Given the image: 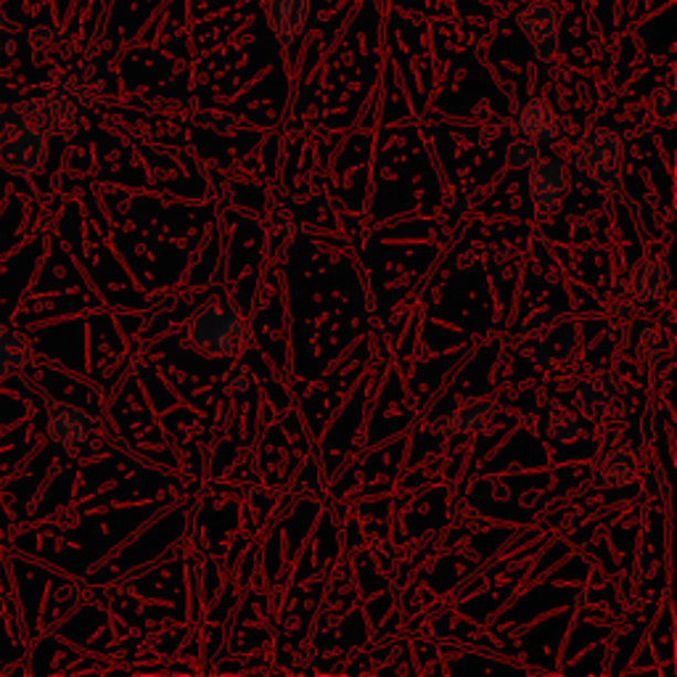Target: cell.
Here are the masks:
<instances>
[{
  "instance_id": "13",
  "label": "cell",
  "mask_w": 677,
  "mask_h": 677,
  "mask_svg": "<svg viewBox=\"0 0 677 677\" xmlns=\"http://www.w3.org/2000/svg\"><path fill=\"white\" fill-rule=\"evenodd\" d=\"M638 477V458L630 447H614L601 458L599 468H595V487L599 489H614L625 487Z\"/></svg>"
},
{
  "instance_id": "17",
  "label": "cell",
  "mask_w": 677,
  "mask_h": 677,
  "mask_svg": "<svg viewBox=\"0 0 677 677\" xmlns=\"http://www.w3.org/2000/svg\"><path fill=\"white\" fill-rule=\"evenodd\" d=\"M648 114L654 117L656 125L662 127H673L677 117V91L675 85H665L648 98Z\"/></svg>"
},
{
  "instance_id": "5",
  "label": "cell",
  "mask_w": 677,
  "mask_h": 677,
  "mask_svg": "<svg viewBox=\"0 0 677 677\" xmlns=\"http://www.w3.org/2000/svg\"><path fill=\"white\" fill-rule=\"evenodd\" d=\"M569 193V170L559 157L540 159L529 167V197H532L535 218L551 220L559 214L561 201Z\"/></svg>"
},
{
  "instance_id": "4",
  "label": "cell",
  "mask_w": 677,
  "mask_h": 677,
  "mask_svg": "<svg viewBox=\"0 0 677 677\" xmlns=\"http://www.w3.org/2000/svg\"><path fill=\"white\" fill-rule=\"evenodd\" d=\"M45 162V136L30 123L0 133V170L9 176H35Z\"/></svg>"
},
{
  "instance_id": "16",
  "label": "cell",
  "mask_w": 677,
  "mask_h": 677,
  "mask_svg": "<svg viewBox=\"0 0 677 677\" xmlns=\"http://www.w3.org/2000/svg\"><path fill=\"white\" fill-rule=\"evenodd\" d=\"M0 358L11 366L13 373H19L27 363H30V347H27V339L9 326H0Z\"/></svg>"
},
{
  "instance_id": "3",
  "label": "cell",
  "mask_w": 677,
  "mask_h": 677,
  "mask_svg": "<svg viewBox=\"0 0 677 677\" xmlns=\"http://www.w3.org/2000/svg\"><path fill=\"white\" fill-rule=\"evenodd\" d=\"M574 162L606 193L622 191V140L606 127H590L580 138Z\"/></svg>"
},
{
  "instance_id": "10",
  "label": "cell",
  "mask_w": 677,
  "mask_h": 677,
  "mask_svg": "<svg viewBox=\"0 0 677 677\" xmlns=\"http://www.w3.org/2000/svg\"><path fill=\"white\" fill-rule=\"evenodd\" d=\"M310 0H265V19L278 45H292L302 35Z\"/></svg>"
},
{
  "instance_id": "1",
  "label": "cell",
  "mask_w": 677,
  "mask_h": 677,
  "mask_svg": "<svg viewBox=\"0 0 677 677\" xmlns=\"http://www.w3.org/2000/svg\"><path fill=\"white\" fill-rule=\"evenodd\" d=\"M183 341L204 358H236L252 345L244 315L228 297H212L199 305L186 324Z\"/></svg>"
},
{
  "instance_id": "22",
  "label": "cell",
  "mask_w": 677,
  "mask_h": 677,
  "mask_svg": "<svg viewBox=\"0 0 677 677\" xmlns=\"http://www.w3.org/2000/svg\"><path fill=\"white\" fill-rule=\"evenodd\" d=\"M485 489H487L489 495H493L495 500H503V498H506V495H508V489L503 487L498 479H487V482H485Z\"/></svg>"
},
{
  "instance_id": "24",
  "label": "cell",
  "mask_w": 677,
  "mask_h": 677,
  "mask_svg": "<svg viewBox=\"0 0 677 677\" xmlns=\"http://www.w3.org/2000/svg\"><path fill=\"white\" fill-rule=\"evenodd\" d=\"M652 408H646V413H643V424H641V432H643V440L652 442Z\"/></svg>"
},
{
  "instance_id": "2",
  "label": "cell",
  "mask_w": 677,
  "mask_h": 677,
  "mask_svg": "<svg viewBox=\"0 0 677 677\" xmlns=\"http://www.w3.org/2000/svg\"><path fill=\"white\" fill-rule=\"evenodd\" d=\"M580 328L564 307L542 305L521 320L519 347L532 363L561 366L578 350Z\"/></svg>"
},
{
  "instance_id": "18",
  "label": "cell",
  "mask_w": 677,
  "mask_h": 677,
  "mask_svg": "<svg viewBox=\"0 0 677 677\" xmlns=\"http://www.w3.org/2000/svg\"><path fill=\"white\" fill-rule=\"evenodd\" d=\"M582 421L572 413H559L556 419L548 424V437H551L556 445H574L582 437Z\"/></svg>"
},
{
  "instance_id": "11",
  "label": "cell",
  "mask_w": 677,
  "mask_h": 677,
  "mask_svg": "<svg viewBox=\"0 0 677 677\" xmlns=\"http://www.w3.org/2000/svg\"><path fill=\"white\" fill-rule=\"evenodd\" d=\"M669 289V271L662 260L641 257L630 267V294L641 305H656Z\"/></svg>"
},
{
  "instance_id": "21",
  "label": "cell",
  "mask_w": 677,
  "mask_h": 677,
  "mask_svg": "<svg viewBox=\"0 0 677 677\" xmlns=\"http://www.w3.org/2000/svg\"><path fill=\"white\" fill-rule=\"evenodd\" d=\"M609 315H612V318H609V320H612V326L627 324V320H630V307L625 305V302H616V305L612 307V313H609Z\"/></svg>"
},
{
  "instance_id": "6",
  "label": "cell",
  "mask_w": 677,
  "mask_h": 677,
  "mask_svg": "<svg viewBox=\"0 0 677 677\" xmlns=\"http://www.w3.org/2000/svg\"><path fill=\"white\" fill-rule=\"evenodd\" d=\"M27 123L45 138H75L80 130V106L64 91L49 93L24 106Z\"/></svg>"
},
{
  "instance_id": "20",
  "label": "cell",
  "mask_w": 677,
  "mask_h": 677,
  "mask_svg": "<svg viewBox=\"0 0 677 677\" xmlns=\"http://www.w3.org/2000/svg\"><path fill=\"white\" fill-rule=\"evenodd\" d=\"M24 123H27L24 106H0V133L11 130V127L24 125Z\"/></svg>"
},
{
  "instance_id": "12",
  "label": "cell",
  "mask_w": 677,
  "mask_h": 677,
  "mask_svg": "<svg viewBox=\"0 0 677 677\" xmlns=\"http://www.w3.org/2000/svg\"><path fill=\"white\" fill-rule=\"evenodd\" d=\"M616 398H620V389H616L612 377H588L580 381L578 392H574V400H578V411L582 413V419L595 421L601 415H606L614 408Z\"/></svg>"
},
{
  "instance_id": "23",
  "label": "cell",
  "mask_w": 677,
  "mask_h": 677,
  "mask_svg": "<svg viewBox=\"0 0 677 677\" xmlns=\"http://www.w3.org/2000/svg\"><path fill=\"white\" fill-rule=\"evenodd\" d=\"M246 389H250V381H246V377H236V379H231V384L225 387V394H244Z\"/></svg>"
},
{
  "instance_id": "7",
  "label": "cell",
  "mask_w": 677,
  "mask_h": 677,
  "mask_svg": "<svg viewBox=\"0 0 677 677\" xmlns=\"http://www.w3.org/2000/svg\"><path fill=\"white\" fill-rule=\"evenodd\" d=\"M516 22H519L521 35L532 43L540 62L553 59V53L559 51V24H561V11L553 0H535V3H529L527 9L519 13Z\"/></svg>"
},
{
  "instance_id": "15",
  "label": "cell",
  "mask_w": 677,
  "mask_h": 677,
  "mask_svg": "<svg viewBox=\"0 0 677 677\" xmlns=\"http://www.w3.org/2000/svg\"><path fill=\"white\" fill-rule=\"evenodd\" d=\"M675 347V334L662 324H648L638 337V355L646 366L665 363Z\"/></svg>"
},
{
  "instance_id": "14",
  "label": "cell",
  "mask_w": 677,
  "mask_h": 677,
  "mask_svg": "<svg viewBox=\"0 0 677 677\" xmlns=\"http://www.w3.org/2000/svg\"><path fill=\"white\" fill-rule=\"evenodd\" d=\"M519 130L521 136L532 144H551L559 136V125H556V112L546 98L527 101L525 109L519 112Z\"/></svg>"
},
{
  "instance_id": "19",
  "label": "cell",
  "mask_w": 677,
  "mask_h": 677,
  "mask_svg": "<svg viewBox=\"0 0 677 677\" xmlns=\"http://www.w3.org/2000/svg\"><path fill=\"white\" fill-rule=\"evenodd\" d=\"M535 162H538V144H532V140H516V144L508 146L506 151V167L514 172L529 170Z\"/></svg>"
},
{
  "instance_id": "8",
  "label": "cell",
  "mask_w": 677,
  "mask_h": 677,
  "mask_svg": "<svg viewBox=\"0 0 677 677\" xmlns=\"http://www.w3.org/2000/svg\"><path fill=\"white\" fill-rule=\"evenodd\" d=\"M98 421L80 411L75 405H66V402H51L49 413H45V434L53 445L64 447H80L85 440H91L96 434Z\"/></svg>"
},
{
  "instance_id": "9",
  "label": "cell",
  "mask_w": 677,
  "mask_h": 677,
  "mask_svg": "<svg viewBox=\"0 0 677 677\" xmlns=\"http://www.w3.org/2000/svg\"><path fill=\"white\" fill-rule=\"evenodd\" d=\"M495 411H498V400L493 394H482V398H474L464 402L461 408L447 415V419L432 421L429 432L434 434H451V437H466V434H477L489 424Z\"/></svg>"
}]
</instances>
